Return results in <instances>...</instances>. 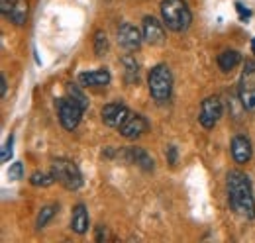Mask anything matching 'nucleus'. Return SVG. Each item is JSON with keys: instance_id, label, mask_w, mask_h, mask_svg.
I'll return each instance as SVG.
<instances>
[{"instance_id": "obj_4", "label": "nucleus", "mask_w": 255, "mask_h": 243, "mask_svg": "<svg viewBox=\"0 0 255 243\" xmlns=\"http://www.w3.org/2000/svg\"><path fill=\"white\" fill-rule=\"evenodd\" d=\"M51 173H53L55 181L59 182L61 186H65L67 190H77L83 184V175H81L79 167L71 159H65V157L53 159Z\"/></svg>"}, {"instance_id": "obj_23", "label": "nucleus", "mask_w": 255, "mask_h": 243, "mask_svg": "<svg viewBox=\"0 0 255 243\" xmlns=\"http://www.w3.org/2000/svg\"><path fill=\"white\" fill-rule=\"evenodd\" d=\"M22 177H24V167H22V163L10 165V169H8V179H10V181H20Z\"/></svg>"}, {"instance_id": "obj_16", "label": "nucleus", "mask_w": 255, "mask_h": 243, "mask_svg": "<svg viewBox=\"0 0 255 243\" xmlns=\"http://www.w3.org/2000/svg\"><path fill=\"white\" fill-rule=\"evenodd\" d=\"M240 61H242L240 51H236V49H226V51H222V53L218 55V67L222 69L224 73H230V71H234V69L240 65Z\"/></svg>"}, {"instance_id": "obj_1", "label": "nucleus", "mask_w": 255, "mask_h": 243, "mask_svg": "<svg viewBox=\"0 0 255 243\" xmlns=\"http://www.w3.org/2000/svg\"><path fill=\"white\" fill-rule=\"evenodd\" d=\"M226 186H228V202L232 210L242 218L254 220L255 198L248 175H244L242 171H230L226 177Z\"/></svg>"}, {"instance_id": "obj_24", "label": "nucleus", "mask_w": 255, "mask_h": 243, "mask_svg": "<svg viewBox=\"0 0 255 243\" xmlns=\"http://www.w3.org/2000/svg\"><path fill=\"white\" fill-rule=\"evenodd\" d=\"M12 147H14V135H10L8 139H6V143H4V149H2V163H8L10 161V157H12Z\"/></svg>"}, {"instance_id": "obj_22", "label": "nucleus", "mask_w": 255, "mask_h": 243, "mask_svg": "<svg viewBox=\"0 0 255 243\" xmlns=\"http://www.w3.org/2000/svg\"><path fill=\"white\" fill-rule=\"evenodd\" d=\"M67 94H71V96H75L83 106H87L89 108V100H87V96L83 94V91L77 87V85H67Z\"/></svg>"}, {"instance_id": "obj_9", "label": "nucleus", "mask_w": 255, "mask_h": 243, "mask_svg": "<svg viewBox=\"0 0 255 243\" xmlns=\"http://www.w3.org/2000/svg\"><path fill=\"white\" fill-rule=\"evenodd\" d=\"M147 127H149V123L141 114H129L118 129L126 139H137L139 135H143L147 131Z\"/></svg>"}, {"instance_id": "obj_20", "label": "nucleus", "mask_w": 255, "mask_h": 243, "mask_svg": "<svg viewBox=\"0 0 255 243\" xmlns=\"http://www.w3.org/2000/svg\"><path fill=\"white\" fill-rule=\"evenodd\" d=\"M30 182L33 186H51L55 182V177L53 173H41V171H35L32 177H30Z\"/></svg>"}, {"instance_id": "obj_26", "label": "nucleus", "mask_w": 255, "mask_h": 243, "mask_svg": "<svg viewBox=\"0 0 255 243\" xmlns=\"http://www.w3.org/2000/svg\"><path fill=\"white\" fill-rule=\"evenodd\" d=\"M165 155H167V161H169V165H175V163H177V147L169 145Z\"/></svg>"}, {"instance_id": "obj_25", "label": "nucleus", "mask_w": 255, "mask_h": 243, "mask_svg": "<svg viewBox=\"0 0 255 243\" xmlns=\"http://www.w3.org/2000/svg\"><path fill=\"white\" fill-rule=\"evenodd\" d=\"M16 2H18V0H0V12L8 18V14H10V10L14 8Z\"/></svg>"}, {"instance_id": "obj_2", "label": "nucleus", "mask_w": 255, "mask_h": 243, "mask_svg": "<svg viewBox=\"0 0 255 243\" xmlns=\"http://www.w3.org/2000/svg\"><path fill=\"white\" fill-rule=\"evenodd\" d=\"M159 8L163 24L171 31L189 30L192 22V14L189 4L185 0H163Z\"/></svg>"}, {"instance_id": "obj_15", "label": "nucleus", "mask_w": 255, "mask_h": 243, "mask_svg": "<svg viewBox=\"0 0 255 243\" xmlns=\"http://www.w3.org/2000/svg\"><path fill=\"white\" fill-rule=\"evenodd\" d=\"M128 159L133 163V165H137L139 169H143V171H153V159H151V155L145 151V149H141V147H129L128 149Z\"/></svg>"}, {"instance_id": "obj_3", "label": "nucleus", "mask_w": 255, "mask_h": 243, "mask_svg": "<svg viewBox=\"0 0 255 243\" xmlns=\"http://www.w3.org/2000/svg\"><path fill=\"white\" fill-rule=\"evenodd\" d=\"M147 87H149V94L155 102H167L171 98V91H173V75L171 69L167 65H155L149 71L147 77Z\"/></svg>"}, {"instance_id": "obj_5", "label": "nucleus", "mask_w": 255, "mask_h": 243, "mask_svg": "<svg viewBox=\"0 0 255 243\" xmlns=\"http://www.w3.org/2000/svg\"><path fill=\"white\" fill-rule=\"evenodd\" d=\"M57 108H59V120H61V125H63L67 131H73L79 123H81V118L87 110V106H83L75 96L67 94L65 98L57 100Z\"/></svg>"}, {"instance_id": "obj_6", "label": "nucleus", "mask_w": 255, "mask_h": 243, "mask_svg": "<svg viewBox=\"0 0 255 243\" xmlns=\"http://www.w3.org/2000/svg\"><path fill=\"white\" fill-rule=\"evenodd\" d=\"M240 102L244 110L255 112V61H246L242 77H240Z\"/></svg>"}, {"instance_id": "obj_21", "label": "nucleus", "mask_w": 255, "mask_h": 243, "mask_svg": "<svg viewBox=\"0 0 255 243\" xmlns=\"http://www.w3.org/2000/svg\"><path fill=\"white\" fill-rule=\"evenodd\" d=\"M108 51V37L104 31H96L95 33V53L96 57H102Z\"/></svg>"}, {"instance_id": "obj_13", "label": "nucleus", "mask_w": 255, "mask_h": 243, "mask_svg": "<svg viewBox=\"0 0 255 243\" xmlns=\"http://www.w3.org/2000/svg\"><path fill=\"white\" fill-rule=\"evenodd\" d=\"M110 71L108 69H98V71H89L79 75V83L85 87H106L110 83Z\"/></svg>"}, {"instance_id": "obj_14", "label": "nucleus", "mask_w": 255, "mask_h": 243, "mask_svg": "<svg viewBox=\"0 0 255 243\" xmlns=\"http://www.w3.org/2000/svg\"><path fill=\"white\" fill-rule=\"evenodd\" d=\"M71 230L79 236L87 234L89 230V212L85 208V204H77L73 208V214H71Z\"/></svg>"}, {"instance_id": "obj_11", "label": "nucleus", "mask_w": 255, "mask_h": 243, "mask_svg": "<svg viewBox=\"0 0 255 243\" xmlns=\"http://www.w3.org/2000/svg\"><path fill=\"white\" fill-rule=\"evenodd\" d=\"M252 155H254V147H252L250 137H246V135H236V137L232 139V157H234L236 163L244 165V163H248V161L252 159Z\"/></svg>"}, {"instance_id": "obj_28", "label": "nucleus", "mask_w": 255, "mask_h": 243, "mask_svg": "<svg viewBox=\"0 0 255 243\" xmlns=\"http://www.w3.org/2000/svg\"><path fill=\"white\" fill-rule=\"evenodd\" d=\"M6 87H8L6 85V79H4V75H0V92H2V96L6 94Z\"/></svg>"}, {"instance_id": "obj_19", "label": "nucleus", "mask_w": 255, "mask_h": 243, "mask_svg": "<svg viewBox=\"0 0 255 243\" xmlns=\"http://www.w3.org/2000/svg\"><path fill=\"white\" fill-rule=\"evenodd\" d=\"M57 212V204H49V206H43L39 214H37V220H35V228L37 230H43L47 224H49V220L55 216Z\"/></svg>"}, {"instance_id": "obj_18", "label": "nucleus", "mask_w": 255, "mask_h": 243, "mask_svg": "<svg viewBox=\"0 0 255 243\" xmlns=\"http://www.w3.org/2000/svg\"><path fill=\"white\" fill-rule=\"evenodd\" d=\"M122 65H124V79H126L128 85L137 83V77H139V67H137V61L133 59L131 55H126V57L122 59Z\"/></svg>"}, {"instance_id": "obj_8", "label": "nucleus", "mask_w": 255, "mask_h": 243, "mask_svg": "<svg viewBox=\"0 0 255 243\" xmlns=\"http://www.w3.org/2000/svg\"><path fill=\"white\" fill-rule=\"evenodd\" d=\"M100 114H102V122L108 127H120L126 122L128 116H129V110H128L122 102H110V104H106L102 108Z\"/></svg>"}, {"instance_id": "obj_27", "label": "nucleus", "mask_w": 255, "mask_h": 243, "mask_svg": "<svg viewBox=\"0 0 255 243\" xmlns=\"http://www.w3.org/2000/svg\"><path fill=\"white\" fill-rule=\"evenodd\" d=\"M236 8H238V14H240V18H242V20H250V18H252V12H250V10H246L240 2H236Z\"/></svg>"}, {"instance_id": "obj_12", "label": "nucleus", "mask_w": 255, "mask_h": 243, "mask_svg": "<svg viewBox=\"0 0 255 243\" xmlns=\"http://www.w3.org/2000/svg\"><path fill=\"white\" fill-rule=\"evenodd\" d=\"M118 43L124 47V49H137L141 45V33L135 26L131 24H122L120 30H118Z\"/></svg>"}, {"instance_id": "obj_29", "label": "nucleus", "mask_w": 255, "mask_h": 243, "mask_svg": "<svg viewBox=\"0 0 255 243\" xmlns=\"http://www.w3.org/2000/svg\"><path fill=\"white\" fill-rule=\"evenodd\" d=\"M252 47H254V53H255V39L252 41Z\"/></svg>"}, {"instance_id": "obj_17", "label": "nucleus", "mask_w": 255, "mask_h": 243, "mask_svg": "<svg viewBox=\"0 0 255 243\" xmlns=\"http://www.w3.org/2000/svg\"><path fill=\"white\" fill-rule=\"evenodd\" d=\"M26 18H28V2L18 0L14 4V8L10 10V14H8V20H12L16 26H22V24H26Z\"/></svg>"}, {"instance_id": "obj_7", "label": "nucleus", "mask_w": 255, "mask_h": 243, "mask_svg": "<svg viewBox=\"0 0 255 243\" xmlns=\"http://www.w3.org/2000/svg\"><path fill=\"white\" fill-rule=\"evenodd\" d=\"M220 118H222V100H220V96L204 98V102L200 106V114H198V122L202 123V127L212 129Z\"/></svg>"}, {"instance_id": "obj_10", "label": "nucleus", "mask_w": 255, "mask_h": 243, "mask_svg": "<svg viewBox=\"0 0 255 243\" xmlns=\"http://www.w3.org/2000/svg\"><path fill=\"white\" fill-rule=\"evenodd\" d=\"M165 24H161L157 18L145 16L143 18V39L149 45H161L165 41Z\"/></svg>"}]
</instances>
